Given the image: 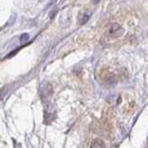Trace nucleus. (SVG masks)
<instances>
[{"mask_svg":"<svg viewBox=\"0 0 148 148\" xmlns=\"http://www.w3.org/2000/svg\"><path fill=\"white\" fill-rule=\"evenodd\" d=\"M123 32H124L123 27L120 24H117V23H113V24L110 25V27H108V34L113 38L121 37L123 34Z\"/></svg>","mask_w":148,"mask_h":148,"instance_id":"nucleus-1","label":"nucleus"},{"mask_svg":"<svg viewBox=\"0 0 148 148\" xmlns=\"http://www.w3.org/2000/svg\"><path fill=\"white\" fill-rule=\"evenodd\" d=\"M90 148H105V143L99 139V138H96L91 143V147Z\"/></svg>","mask_w":148,"mask_h":148,"instance_id":"nucleus-2","label":"nucleus"},{"mask_svg":"<svg viewBox=\"0 0 148 148\" xmlns=\"http://www.w3.org/2000/svg\"><path fill=\"white\" fill-rule=\"evenodd\" d=\"M90 17V15L88 14V13H86V12H81L80 14H79V22H80V24H84V23H87V21L89 19Z\"/></svg>","mask_w":148,"mask_h":148,"instance_id":"nucleus-3","label":"nucleus"},{"mask_svg":"<svg viewBox=\"0 0 148 148\" xmlns=\"http://www.w3.org/2000/svg\"><path fill=\"white\" fill-rule=\"evenodd\" d=\"M8 92V87H5V88H1L0 89V100H2L5 98V96Z\"/></svg>","mask_w":148,"mask_h":148,"instance_id":"nucleus-4","label":"nucleus"},{"mask_svg":"<svg viewBox=\"0 0 148 148\" xmlns=\"http://www.w3.org/2000/svg\"><path fill=\"white\" fill-rule=\"evenodd\" d=\"M27 39H29V36H27V34H24V36L21 37V40H22V41H25V40H27Z\"/></svg>","mask_w":148,"mask_h":148,"instance_id":"nucleus-5","label":"nucleus"},{"mask_svg":"<svg viewBox=\"0 0 148 148\" xmlns=\"http://www.w3.org/2000/svg\"><path fill=\"white\" fill-rule=\"evenodd\" d=\"M99 1H100V0H92V2L95 3V5H97V3L99 2Z\"/></svg>","mask_w":148,"mask_h":148,"instance_id":"nucleus-6","label":"nucleus"}]
</instances>
